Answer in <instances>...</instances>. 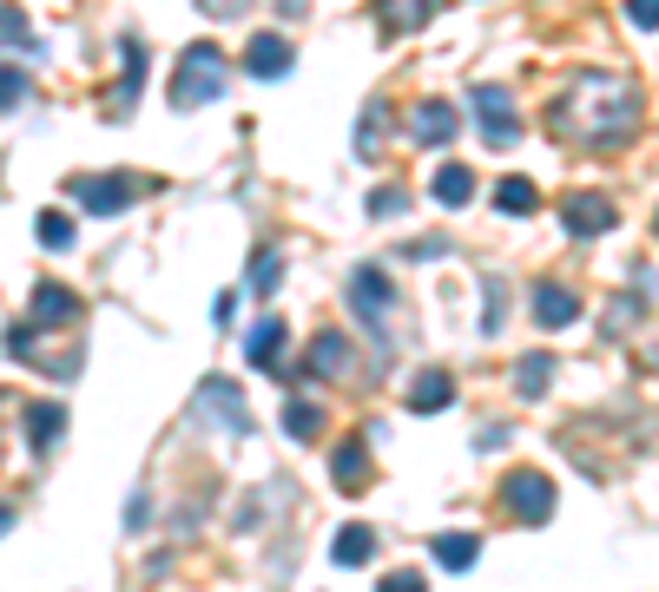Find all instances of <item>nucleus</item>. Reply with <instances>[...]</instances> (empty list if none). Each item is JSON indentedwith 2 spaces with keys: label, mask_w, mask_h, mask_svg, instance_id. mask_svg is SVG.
Returning a JSON list of instances; mask_svg holds the SVG:
<instances>
[{
  "label": "nucleus",
  "mask_w": 659,
  "mask_h": 592,
  "mask_svg": "<svg viewBox=\"0 0 659 592\" xmlns=\"http://www.w3.org/2000/svg\"><path fill=\"white\" fill-rule=\"evenodd\" d=\"M561 218H567V231H574V238H600V231H613V225H620V212L607 205V197H600V191H587V197L574 191V197H567V212H561Z\"/></svg>",
  "instance_id": "obj_5"
},
{
  "label": "nucleus",
  "mask_w": 659,
  "mask_h": 592,
  "mask_svg": "<svg viewBox=\"0 0 659 592\" xmlns=\"http://www.w3.org/2000/svg\"><path fill=\"white\" fill-rule=\"evenodd\" d=\"M316 428H323L316 402H303V395H297V402H284V435L290 442H316Z\"/></svg>",
  "instance_id": "obj_22"
},
{
  "label": "nucleus",
  "mask_w": 659,
  "mask_h": 592,
  "mask_svg": "<svg viewBox=\"0 0 659 592\" xmlns=\"http://www.w3.org/2000/svg\"><path fill=\"white\" fill-rule=\"evenodd\" d=\"M244 73H251V80H284V73H290V40H284V34H257V40L244 47Z\"/></svg>",
  "instance_id": "obj_6"
},
{
  "label": "nucleus",
  "mask_w": 659,
  "mask_h": 592,
  "mask_svg": "<svg viewBox=\"0 0 659 592\" xmlns=\"http://www.w3.org/2000/svg\"><path fill=\"white\" fill-rule=\"evenodd\" d=\"M548 375H554V355H528V362L515 369V388H522V395H541Z\"/></svg>",
  "instance_id": "obj_26"
},
{
  "label": "nucleus",
  "mask_w": 659,
  "mask_h": 592,
  "mask_svg": "<svg viewBox=\"0 0 659 592\" xmlns=\"http://www.w3.org/2000/svg\"><path fill=\"white\" fill-rule=\"evenodd\" d=\"M403 257H416V264H422V257H442V238H422V244H409Z\"/></svg>",
  "instance_id": "obj_35"
},
{
  "label": "nucleus",
  "mask_w": 659,
  "mask_h": 592,
  "mask_svg": "<svg viewBox=\"0 0 659 592\" xmlns=\"http://www.w3.org/2000/svg\"><path fill=\"white\" fill-rule=\"evenodd\" d=\"M284 8H303V0H284Z\"/></svg>",
  "instance_id": "obj_37"
},
{
  "label": "nucleus",
  "mask_w": 659,
  "mask_h": 592,
  "mask_svg": "<svg viewBox=\"0 0 659 592\" xmlns=\"http://www.w3.org/2000/svg\"><path fill=\"white\" fill-rule=\"evenodd\" d=\"M218 93H225V53L218 47H185L179 73H172V106L192 112V106H205Z\"/></svg>",
  "instance_id": "obj_2"
},
{
  "label": "nucleus",
  "mask_w": 659,
  "mask_h": 592,
  "mask_svg": "<svg viewBox=\"0 0 659 592\" xmlns=\"http://www.w3.org/2000/svg\"><path fill=\"white\" fill-rule=\"evenodd\" d=\"M639 125V86L620 73H580L574 93L554 106V132L580 145H613Z\"/></svg>",
  "instance_id": "obj_1"
},
{
  "label": "nucleus",
  "mask_w": 659,
  "mask_h": 592,
  "mask_svg": "<svg viewBox=\"0 0 659 592\" xmlns=\"http://www.w3.org/2000/svg\"><path fill=\"white\" fill-rule=\"evenodd\" d=\"M475 112H481V125H488L494 145H508V138H515V99H508L502 86H481V93H475Z\"/></svg>",
  "instance_id": "obj_7"
},
{
  "label": "nucleus",
  "mask_w": 659,
  "mask_h": 592,
  "mask_svg": "<svg viewBox=\"0 0 659 592\" xmlns=\"http://www.w3.org/2000/svg\"><path fill=\"white\" fill-rule=\"evenodd\" d=\"M277 342H284V323H277V316H264V323H257V329L244 336V349H251V362H257V369H271V375L284 369V362H277Z\"/></svg>",
  "instance_id": "obj_18"
},
{
  "label": "nucleus",
  "mask_w": 659,
  "mask_h": 592,
  "mask_svg": "<svg viewBox=\"0 0 659 592\" xmlns=\"http://www.w3.org/2000/svg\"><path fill=\"white\" fill-rule=\"evenodd\" d=\"M409 402H416V409H448V402H455L448 369H422V375L409 382Z\"/></svg>",
  "instance_id": "obj_16"
},
{
  "label": "nucleus",
  "mask_w": 659,
  "mask_h": 592,
  "mask_svg": "<svg viewBox=\"0 0 659 592\" xmlns=\"http://www.w3.org/2000/svg\"><path fill=\"white\" fill-rule=\"evenodd\" d=\"M502 507H508L515 520L541 527V520L554 514V481H548V474H528V468H522V474H508V481H502Z\"/></svg>",
  "instance_id": "obj_3"
},
{
  "label": "nucleus",
  "mask_w": 659,
  "mask_h": 592,
  "mask_svg": "<svg viewBox=\"0 0 659 592\" xmlns=\"http://www.w3.org/2000/svg\"><path fill=\"white\" fill-rule=\"evenodd\" d=\"M277 277H284L277 251H257V264H251V290H257V297H271V290H277Z\"/></svg>",
  "instance_id": "obj_28"
},
{
  "label": "nucleus",
  "mask_w": 659,
  "mask_h": 592,
  "mask_svg": "<svg viewBox=\"0 0 659 592\" xmlns=\"http://www.w3.org/2000/svg\"><path fill=\"white\" fill-rule=\"evenodd\" d=\"M652 231H659V225H652Z\"/></svg>",
  "instance_id": "obj_38"
},
{
  "label": "nucleus",
  "mask_w": 659,
  "mask_h": 592,
  "mask_svg": "<svg viewBox=\"0 0 659 592\" xmlns=\"http://www.w3.org/2000/svg\"><path fill=\"white\" fill-rule=\"evenodd\" d=\"M60 435H67V409H60V402H34V409H27V442H34V455H47Z\"/></svg>",
  "instance_id": "obj_13"
},
{
  "label": "nucleus",
  "mask_w": 659,
  "mask_h": 592,
  "mask_svg": "<svg viewBox=\"0 0 659 592\" xmlns=\"http://www.w3.org/2000/svg\"><path fill=\"white\" fill-rule=\"evenodd\" d=\"M574 310H580V303H574V290H567V283H535V316H541L548 329H567V323H574Z\"/></svg>",
  "instance_id": "obj_12"
},
{
  "label": "nucleus",
  "mask_w": 659,
  "mask_h": 592,
  "mask_svg": "<svg viewBox=\"0 0 659 592\" xmlns=\"http://www.w3.org/2000/svg\"><path fill=\"white\" fill-rule=\"evenodd\" d=\"M330 553H337V566H363V559L376 553V533L357 520V527H344V533H337V546H330Z\"/></svg>",
  "instance_id": "obj_21"
},
{
  "label": "nucleus",
  "mask_w": 659,
  "mask_h": 592,
  "mask_svg": "<svg viewBox=\"0 0 659 592\" xmlns=\"http://www.w3.org/2000/svg\"><path fill=\"white\" fill-rule=\"evenodd\" d=\"M409 132H416L422 145H448V138H455V106H442V99H422V106L409 112Z\"/></svg>",
  "instance_id": "obj_9"
},
{
  "label": "nucleus",
  "mask_w": 659,
  "mask_h": 592,
  "mask_svg": "<svg viewBox=\"0 0 659 592\" xmlns=\"http://www.w3.org/2000/svg\"><path fill=\"white\" fill-rule=\"evenodd\" d=\"M350 303H357L363 323H376V316L390 310V277H383V270H357V277H350Z\"/></svg>",
  "instance_id": "obj_10"
},
{
  "label": "nucleus",
  "mask_w": 659,
  "mask_h": 592,
  "mask_svg": "<svg viewBox=\"0 0 659 592\" xmlns=\"http://www.w3.org/2000/svg\"><path fill=\"white\" fill-rule=\"evenodd\" d=\"M80 316V297L67 283H40L34 290V323H73Z\"/></svg>",
  "instance_id": "obj_14"
},
{
  "label": "nucleus",
  "mask_w": 659,
  "mask_h": 592,
  "mask_svg": "<svg viewBox=\"0 0 659 592\" xmlns=\"http://www.w3.org/2000/svg\"><path fill=\"white\" fill-rule=\"evenodd\" d=\"M27 99V73L21 67H0V112H14Z\"/></svg>",
  "instance_id": "obj_29"
},
{
  "label": "nucleus",
  "mask_w": 659,
  "mask_h": 592,
  "mask_svg": "<svg viewBox=\"0 0 659 592\" xmlns=\"http://www.w3.org/2000/svg\"><path fill=\"white\" fill-rule=\"evenodd\" d=\"M199 8H205L212 21H225V14H244V8H251V0H199Z\"/></svg>",
  "instance_id": "obj_34"
},
{
  "label": "nucleus",
  "mask_w": 659,
  "mask_h": 592,
  "mask_svg": "<svg viewBox=\"0 0 659 592\" xmlns=\"http://www.w3.org/2000/svg\"><path fill=\"white\" fill-rule=\"evenodd\" d=\"M0 40H8V47H34V40H27V21H21V8H0Z\"/></svg>",
  "instance_id": "obj_31"
},
{
  "label": "nucleus",
  "mask_w": 659,
  "mask_h": 592,
  "mask_svg": "<svg viewBox=\"0 0 659 592\" xmlns=\"http://www.w3.org/2000/svg\"><path fill=\"white\" fill-rule=\"evenodd\" d=\"M199 402H205V409H218V422H225L231 435H244V428H251V422H244V395H238L225 375H212V382L199 388Z\"/></svg>",
  "instance_id": "obj_8"
},
{
  "label": "nucleus",
  "mask_w": 659,
  "mask_h": 592,
  "mask_svg": "<svg viewBox=\"0 0 659 592\" xmlns=\"http://www.w3.org/2000/svg\"><path fill=\"white\" fill-rule=\"evenodd\" d=\"M376 592H429V585H422V572H390Z\"/></svg>",
  "instance_id": "obj_33"
},
{
  "label": "nucleus",
  "mask_w": 659,
  "mask_h": 592,
  "mask_svg": "<svg viewBox=\"0 0 659 592\" xmlns=\"http://www.w3.org/2000/svg\"><path fill=\"white\" fill-rule=\"evenodd\" d=\"M383 125H390V112H383V106H370V112H363V125H357V152H363V158L383 145Z\"/></svg>",
  "instance_id": "obj_27"
},
{
  "label": "nucleus",
  "mask_w": 659,
  "mask_h": 592,
  "mask_svg": "<svg viewBox=\"0 0 659 592\" xmlns=\"http://www.w3.org/2000/svg\"><path fill=\"white\" fill-rule=\"evenodd\" d=\"M429 197H435V205H468V197H475V171L468 165H442L429 178Z\"/></svg>",
  "instance_id": "obj_15"
},
{
  "label": "nucleus",
  "mask_w": 659,
  "mask_h": 592,
  "mask_svg": "<svg viewBox=\"0 0 659 592\" xmlns=\"http://www.w3.org/2000/svg\"><path fill=\"white\" fill-rule=\"evenodd\" d=\"M330 468H337V487H344V494H357V487H363V442H344Z\"/></svg>",
  "instance_id": "obj_24"
},
{
  "label": "nucleus",
  "mask_w": 659,
  "mask_h": 592,
  "mask_svg": "<svg viewBox=\"0 0 659 592\" xmlns=\"http://www.w3.org/2000/svg\"><path fill=\"white\" fill-rule=\"evenodd\" d=\"M396 212H409V191H403V184H383V191L370 197V218H396Z\"/></svg>",
  "instance_id": "obj_30"
},
{
  "label": "nucleus",
  "mask_w": 659,
  "mask_h": 592,
  "mask_svg": "<svg viewBox=\"0 0 659 592\" xmlns=\"http://www.w3.org/2000/svg\"><path fill=\"white\" fill-rule=\"evenodd\" d=\"M429 14H435V0H376V21H383V34H416Z\"/></svg>",
  "instance_id": "obj_11"
},
{
  "label": "nucleus",
  "mask_w": 659,
  "mask_h": 592,
  "mask_svg": "<svg viewBox=\"0 0 659 592\" xmlns=\"http://www.w3.org/2000/svg\"><path fill=\"white\" fill-rule=\"evenodd\" d=\"M435 566H448V572H462V566H475L481 559V540L475 533H435Z\"/></svg>",
  "instance_id": "obj_17"
},
{
  "label": "nucleus",
  "mask_w": 659,
  "mask_h": 592,
  "mask_svg": "<svg viewBox=\"0 0 659 592\" xmlns=\"http://www.w3.org/2000/svg\"><path fill=\"white\" fill-rule=\"evenodd\" d=\"M310 369L344 375V369H350V342H344V336H316V342H310Z\"/></svg>",
  "instance_id": "obj_23"
},
{
  "label": "nucleus",
  "mask_w": 659,
  "mask_h": 592,
  "mask_svg": "<svg viewBox=\"0 0 659 592\" xmlns=\"http://www.w3.org/2000/svg\"><path fill=\"white\" fill-rule=\"evenodd\" d=\"M494 205H502L508 218H528L541 205V191H535V178H502V184H494Z\"/></svg>",
  "instance_id": "obj_19"
},
{
  "label": "nucleus",
  "mask_w": 659,
  "mask_h": 592,
  "mask_svg": "<svg viewBox=\"0 0 659 592\" xmlns=\"http://www.w3.org/2000/svg\"><path fill=\"white\" fill-rule=\"evenodd\" d=\"M626 21L652 34V27H659V0H626Z\"/></svg>",
  "instance_id": "obj_32"
},
{
  "label": "nucleus",
  "mask_w": 659,
  "mask_h": 592,
  "mask_svg": "<svg viewBox=\"0 0 659 592\" xmlns=\"http://www.w3.org/2000/svg\"><path fill=\"white\" fill-rule=\"evenodd\" d=\"M132 191H139L132 178H73L67 184V197H73L80 212H93V218H119L132 205Z\"/></svg>",
  "instance_id": "obj_4"
},
{
  "label": "nucleus",
  "mask_w": 659,
  "mask_h": 592,
  "mask_svg": "<svg viewBox=\"0 0 659 592\" xmlns=\"http://www.w3.org/2000/svg\"><path fill=\"white\" fill-rule=\"evenodd\" d=\"M119 53H125V80H119V112H132V99H139V86H145V47L139 40H119Z\"/></svg>",
  "instance_id": "obj_20"
},
{
  "label": "nucleus",
  "mask_w": 659,
  "mask_h": 592,
  "mask_svg": "<svg viewBox=\"0 0 659 592\" xmlns=\"http://www.w3.org/2000/svg\"><path fill=\"white\" fill-rule=\"evenodd\" d=\"M8 527H14V507H0V533H8Z\"/></svg>",
  "instance_id": "obj_36"
},
{
  "label": "nucleus",
  "mask_w": 659,
  "mask_h": 592,
  "mask_svg": "<svg viewBox=\"0 0 659 592\" xmlns=\"http://www.w3.org/2000/svg\"><path fill=\"white\" fill-rule=\"evenodd\" d=\"M34 231H40V244H47V251H67V244H73V218H67V212H40V225H34Z\"/></svg>",
  "instance_id": "obj_25"
}]
</instances>
